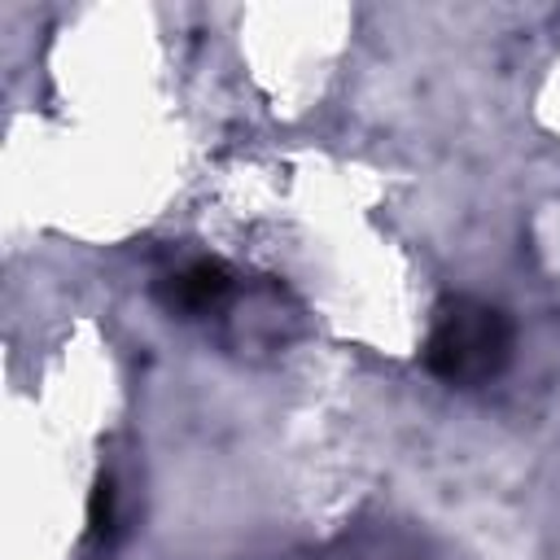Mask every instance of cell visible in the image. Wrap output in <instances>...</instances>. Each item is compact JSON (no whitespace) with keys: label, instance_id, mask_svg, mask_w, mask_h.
<instances>
[{"label":"cell","instance_id":"2","mask_svg":"<svg viewBox=\"0 0 560 560\" xmlns=\"http://www.w3.org/2000/svg\"><path fill=\"white\" fill-rule=\"evenodd\" d=\"M228 298H232V271L219 258H192L162 280V302L166 311L179 315H210Z\"/></svg>","mask_w":560,"mask_h":560},{"label":"cell","instance_id":"3","mask_svg":"<svg viewBox=\"0 0 560 560\" xmlns=\"http://www.w3.org/2000/svg\"><path fill=\"white\" fill-rule=\"evenodd\" d=\"M109 525H114V486L96 481V490H92V529L109 534Z\"/></svg>","mask_w":560,"mask_h":560},{"label":"cell","instance_id":"1","mask_svg":"<svg viewBox=\"0 0 560 560\" xmlns=\"http://www.w3.org/2000/svg\"><path fill=\"white\" fill-rule=\"evenodd\" d=\"M512 359V319L477 298H446L438 306L429 346H424V368L459 389L494 381Z\"/></svg>","mask_w":560,"mask_h":560}]
</instances>
